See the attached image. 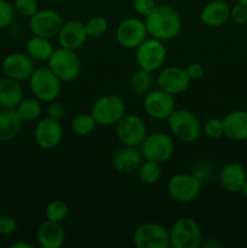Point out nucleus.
Returning a JSON list of instances; mask_svg holds the SVG:
<instances>
[{"label": "nucleus", "instance_id": "f257e3e1", "mask_svg": "<svg viewBox=\"0 0 247 248\" xmlns=\"http://www.w3.org/2000/svg\"><path fill=\"white\" fill-rule=\"evenodd\" d=\"M148 35L169 41L177 38L182 31V18L178 11L169 4L155 5L153 11L144 17Z\"/></svg>", "mask_w": 247, "mask_h": 248}, {"label": "nucleus", "instance_id": "f03ea898", "mask_svg": "<svg viewBox=\"0 0 247 248\" xmlns=\"http://www.w3.org/2000/svg\"><path fill=\"white\" fill-rule=\"evenodd\" d=\"M167 126L171 135L184 143L195 142L202 133L200 120L188 109H176L167 119Z\"/></svg>", "mask_w": 247, "mask_h": 248}, {"label": "nucleus", "instance_id": "7ed1b4c3", "mask_svg": "<svg viewBox=\"0 0 247 248\" xmlns=\"http://www.w3.org/2000/svg\"><path fill=\"white\" fill-rule=\"evenodd\" d=\"M90 113L97 125L104 127L115 126L126 114L125 102L115 94H104L94 101Z\"/></svg>", "mask_w": 247, "mask_h": 248}, {"label": "nucleus", "instance_id": "20e7f679", "mask_svg": "<svg viewBox=\"0 0 247 248\" xmlns=\"http://www.w3.org/2000/svg\"><path fill=\"white\" fill-rule=\"evenodd\" d=\"M170 242L173 248H199L202 244V232L194 218L182 217L169 230Z\"/></svg>", "mask_w": 247, "mask_h": 248}, {"label": "nucleus", "instance_id": "39448f33", "mask_svg": "<svg viewBox=\"0 0 247 248\" xmlns=\"http://www.w3.org/2000/svg\"><path fill=\"white\" fill-rule=\"evenodd\" d=\"M29 87L36 99L44 103L56 101L61 93V80L50 68H35L29 78Z\"/></svg>", "mask_w": 247, "mask_h": 248}, {"label": "nucleus", "instance_id": "423d86ee", "mask_svg": "<svg viewBox=\"0 0 247 248\" xmlns=\"http://www.w3.org/2000/svg\"><path fill=\"white\" fill-rule=\"evenodd\" d=\"M48 68L53 74L64 82L74 81L81 72V62L75 51L68 48H55L47 61Z\"/></svg>", "mask_w": 247, "mask_h": 248}, {"label": "nucleus", "instance_id": "0eeeda50", "mask_svg": "<svg viewBox=\"0 0 247 248\" xmlns=\"http://www.w3.org/2000/svg\"><path fill=\"white\" fill-rule=\"evenodd\" d=\"M139 149L144 160L164 164L173 156L176 144L171 136L157 131L147 135L139 145Z\"/></svg>", "mask_w": 247, "mask_h": 248}, {"label": "nucleus", "instance_id": "6e6552de", "mask_svg": "<svg viewBox=\"0 0 247 248\" xmlns=\"http://www.w3.org/2000/svg\"><path fill=\"white\" fill-rule=\"evenodd\" d=\"M136 63L140 69L148 72H156L166 62L167 50L164 41L148 36L137 48H136Z\"/></svg>", "mask_w": 247, "mask_h": 248}, {"label": "nucleus", "instance_id": "1a4fd4ad", "mask_svg": "<svg viewBox=\"0 0 247 248\" xmlns=\"http://www.w3.org/2000/svg\"><path fill=\"white\" fill-rule=\"evenodd\" d=\"M201 179L194 173H177L167 182V193L174 201L189 203L201 191Z\"/></svg>", "mask_w": 247, "mask_h": 248}, {"label": "nucleus", "instance_id": "9d476101", "mask_svg": "<svg viewBox=\"0 0 247 248\" xmlns=\"http://www.w3.org/2000/svg\"><path fill=\"white\" fill-rule=\"evenodd\" d=\"M148 31L144 19L128 17L118 24L115 38L119 45L127 50H136L148 38Z\"/></svg>", "mask_w": 247, "mask_h": 248}, {"label": "nucleus", "instance_id": "9b49d317", "mask_svg": "<svg viewBox=\"0 0 247 248\" xmlns=\"http://www.w3.org/2000/svg\"><path fill=\"white\" fill-rule=\"evenodd\" d=\"M133 242L138 248H170L169 230L157 223H143L133 232Z\"/></svg>", "mask_w": 247, "mask_h": 248}, {"label": "nucleus", "instance_id": "f8f14e48", "mask_svg": "<svg viewBox=\"0 0 247 248\" xmlns=\"http://www.w3.org/2000/svg\"><path fill=\"white\" fill-rule=\"evenodd\" d=\"M116 136L123 145L139 147L148 135V128L142 118L135 114H125L115 125Z\"/></svg>", "mask_w": 247, "mask_h": 248}, {"label": "nucleus", "instance_id": "ddd939ff", "mask_svg": "<svg viewBox=\"0 0 247 248\" xmlns=\"http://www.w3.org/2000/svg\"><path fill=\"white\" fill-rule=\"evenodd\" d=\"M63 23L64 22L61 15L51 9L38 10V12L29 18V28L33 35L47 39L57 38Z\"/></svg>", "mask_w": 247, "mask_h": 248}, {"label": "nucleus", "instance_id": "4468645a", "mask_svg": "<svg viewBox=\"0 0 247 248\" xmlns=\"http://www.w3.org/2000/svg\"><path fill=\"white\" fill-rule=\"evenodd\" d=\"M190 82L191 79L189 78L185 68L178 65L164 68L156 78L157 87L172 96L184 93L190 86Z\"/></svg>", "mask_w": 247, "mask_h": 248}, {"label": "nucleus", "instance_id": "2eb2a0df", "mask_svg": "<svg viewBox=\"0 0 247 248\" xmlns=\"http://www.w3.org/2000/svg\"><path fill=\"white\" fill-rule=\"evenodd\" d=\"M143 107L150 118L156 120H167L176 110V101L174 96L162 90H152L145 93Z\"/></svg>", "mask_w": 247, "mask_h": 248}, {"label": "nucleus", "instance_id": "dca6fc26", "mask_svg": "<svg viewBox=\"0 0 247 248\" xmlns=\"http://www.w3.org/2000/svg\"><path fill=\"white\" fill-rule=\"evenodd\" d=\"M63 140V128L60 121L46 118L41 119L34 130V140L41 149H55Z\"/></svg>", "mask_w": 247, "mask_h": 248}, {"label": "nucleus", "instance_id": "f3484780", "mask_svg": "<svg viewBox=\"0 0 247 248\" xmlns=\"http://www.w3.org/2000/svg\"><path fill=\"white\" fill-rule=\"evenodd\" d=\"M1 69L5 77L22 81L31 78L35 70L34 60L28 53L14 52L7 55L1 63Z\"/></svg>", "mask_w": 247, "mask_h": 248}, {"label": "nucleus", "instance_id": "a211bd4d", "mask_svg": "<svg viewBox=\"0 0 247 248\" xmlns=\"http://www.w3.org/2000/svg\"><path fill=\"white\" fill-rule=\"evenodd\" d=\"M87 38L89 36H87L84 22L68 21L63 23L57 35V41L60 47L77 51L86 43Z\"/></svg>", "mask_w": 247, "mask_h": 248}, {"label": "nucleus", "instance_id": "6ab92c4d", "mask_svg": "<svg viewBox=\"0 0 247 248\" xmlns=\"http://www.w3.org/2000/svg\"><path fill=\"white\" fill-rule=\"evenodd\" d=\"M143 160L144 159H143L139 148L132 147V145H123L114 153L111 165L119 173L130 174L137 171Z\"/></svg>", "mask_w": 247, "mask_h": 248}, {"label": "nucleus", "instance_id": "aec40b11", "mask_svg": "<svg viewBox=\"0 0 247 248\" xmlns=\"http://www.w3.org/2000/svg\"><path fill=\"white\" fill-rule=\"evenodd\" d=\"M223 121L224 136L232 142H246L247 140V110L235 109L229 111Z\"/></svg>", "mask_w": 247, "mask_h": 248}, {"label": "nucleus", "instance_id": "412c9836", "mask_svg": "<svg viewBox=\"0 0 247 248\" xmlns=\"http://www.w3.org/2000/svg\"><path fill=\"white\" fill-rule=\"evenodd\" d=\"M247 181L246 169L240 162H228L223 166L219 173V182L227 193H241L245 182Z\"/></svg>", "mask_w": 247, "mask_h": 248}, {"label": "nucleus", "instance_id": "4be33fe9", "mask_svg": "<svg viewBox=\"0 0 247 248\" xmlns=\"http://www.w3.org/2000/svg\"><path fill=\"white\" fill-rule=\"evenodd\" d=\"M230 19V6L224 0H212L202 7L200 21L210 28H219Z\"/></svg>", "mask_w": 247, "mask_h": 248}, {"label": "nucleus", "instance_id": "5701e85b", "mask_svg": "<svg viewBox=\"0 0 247 248\" xmlns=\"http://www.w3.org/2000/svg\"><path fill=\"white\" fill-rule=\"evenodd\" d=\"M36 240L43 248H61L64 244L65 232L61 223L46 219L36 232Z\"/></svg>", "mask_w": 247, "mask_h": 248}, {"label": "nucleus", "instance_id": "b1692460", "mask_svg": "<svg viewBox=\"0 0 247 248\" xmlns=\"http://www.w3.org/2000/svg\"><path fill=\"white\" fill-rule=\"evenodd\" d=\"M23 89L17 80L11 78L0 79V107L4 109H16L23 99Z\"/></svg>", "mask_w": 247, "mask_h": 248}, {"label": "nucleus", "instance_id": "393cba45", "mask_svg": "<svg viewBox=\"0 0 247 248\" xmlns=\"http://www.w3.org/2000/svg\"><path fill=\"white\" fill-rule=\"evenodd\" d=\"M23 121L17 114L16 109L0 110V142H10L21 133Z\"/></svg>", "mask_w": 247, "mask_h": 248}, {"label": "nucleus", "instance_id": "a878e982", "mask_svg": "<svg viewBox=\"0 0 247 248\" xmlns=\"http://www.w3.org/2000/svg\"><path fill=\"white\" fill-rule=\"evenodd\" d=\"M26 48L27 53L34 61H39V62H47L55 50L50 39L38 35H33L27 41Z\"/></svg>", "mask_w": 247, "mask_h": 248}, {"label": "nucleus", "instance_id": "bb28decb", "mask_svg": "<svg viewBox=\"0 0 247 248\" xmlns=\"http://www.w3.org/2000/svg\"><path fill=\"white\" fill-rule=\"evenodd\" d=\"M40 103L41 102L35 97L22 99L18 106L16 107V111L21 120L23 123H33V121L38 120L43 113Z\"/></svg>", "mask_w": 247, "mask_h": 248}, {"label": "nucleus", "instance_id": "cd10ccee", "mask_svg": "<svg viewBox=\"0 0 247 248\" xmlns=\"http://www.w3.org/2000/svg\"><path fill=\"white\" fill-rule=\"evenodd\" d=\"M96 126L97 123L94 121L91 113H79L70 121V127H72L73 132L77 136H81V137L91 135Z\"/></svg>", "mask_w": 247, "mask_h": 248}, {"label": "nucleus", "instance_id": "c85d7f7f", "mask_svg": "<svg viewBox=\"0 0 247 248\" xmlns=\"http://www.w3.org/2000/svg\"><path fill=\"white\" fill-rule=\"evenodd\" d=\"M153 81L154 79L152 72L138 68V70L133 73L130 79V89L136 94H145L150 91Z\"/></svg>", "mask_w": 247, "mask_h": 248}, {"label": "nucleus", "instance_id": "c756f323", "mask_svg": "<svg viewBox=\"0 0 247 248\" xmlns=\"http://www.w3.org/2000/svg\"><path fill=\"white\" fill-rule=\"evenodd\" d=\"M138 177L145 184H155L161 178V164L150 160L142 161L140 166L137 170Z\"/></svg>", "mask_w": 247, "mask_h": 248}, {"label": "nucleus", "instance_id": "7c9ffc66", "mask_svg": "<svg viewBox=\"0 0 247 248\" xmlns=\"http://www.w3.org/2000/svg\"><path fill=\"white\" fill-rule=\"evenodd\" d=\"M68 215H69V207L62 200H52L45 208L46 219L56 223H62L63 220L67 219Z\"/></svg>", "mask_w": 247, "mask_h": 248}, {"label": "nucleus", "instance_id": "2f4dec72", "mask_svg": "<svg viewBox=\"0 0 247 248\" xmlns=\"http://www.w3.org/2000/svg\"><path fill=\"white\" fill-rule=\"evenodd\" d=\"M108 21L102 16L91 17L85 23V29H86L87 36L92 39L102 38L108 31Z\"/></svg>", "mask_w": 247, "mask_h": 248}, {"label": "nucleus", "instance_id": "473e14b6", "mask_svg": "<svg viewBox=\"0 0 247 248\" xmlns=\"http://www.w3.org/2000/svg\"><path fill=\"white\" fill-rule=\"evenodd\" d=\"M202 133L208 140H218L224 136V128H223V121L220 119L212 118L208 119L202 126Z\"/></svg>", "mask_w": 247, "mask_h": 248}, {"label": "nucleus", "instance_id": "72a5a7b5", "mask_svg": "<svg viewBox=\"0 0 247 248\" xmlns=\"http://www.w3.org/2000/svg\"><path fill=\"white\" fill-rule=\"evenodd\" d=\"M14 9L19 16L31 18L38 12L39 5L36 0H15Z\"/></svg>", "mask_w": 247, "mask_h": 248}, {"label": "nucleus", "instance_id": "f704fd0d", "mask_svg": "<svg viewBox=\"0 0 247 248\" xmlns=\"http://www.w3.org/2000/svg\"><path fill=\"white\" fill-rule=\"evenodd\" d=\"M15 18L14 5L6 0H0V29L7 28Z\"/></svg>", "mask_w": 247, "mask_h": 248}, {"label": "nucleus", "instance_id": "c9c22d12", "mask_svg": "<svg viewBox=\"0 0 247 248\" xmlns=\"http://www.w3.org/2000/svg\"><path fill=\"white\" fill-rule=\"evenodd\" d=\"M230 19L237 26L247 24V5L237 2L230 7Z\"/></svg>", "mask_w": 247, "mask_h": 248}, {"label": "nucleus", "instance_id": "e433bc0d", "mask_svg": "<svg viewBox=\"0 0 247 248\" xmlns=\"http://www.w3.org/2000/svg\"><path fill=\"white\" fill-rule=\"evenodd\" d=\"M17 229V223L14 217L9 215L0 216V235L9 236L12 235Z\"/></svg>", "mask_w": 247, "mask_h": 248}, {"label": "nucleus", "instance_id": "4c0bfd02", "mask_svg": "<svg viewBox=\"0 0 247 248\" xmlns=\"http://www.w3.org/2000/svg\"><path fill=\"white\" fill-rule=\"evenodd\" d=\"M156 2L155 0H133L132 6L133 10L136 11V14H138L139 16L145 17L148 14L153 11V9L155 7Z\"/></svg>", "mask_w": 247, "mask_h": 248}, {"label": "nucleus", "instance_id": "58836bf2", "mask_svg": "<svg viewBox=\"0 0 247 248\" xmlns=\"http://www.w3.org/2000/svg\"><path fill=\"white\" fill-rule=\"evenodd\" d=\"M65 114V108L61 102H58L57 99L56 101L50 102L47 107V116L48 118L53 119V120L61 121L63 118H64Z\"/></svg>", "mask_w": 247, "mask_h": 248}, {"label": "nucleus", "instance_id": "ea45409f", "mask_svg": "<svg viewBox=\"0 0 247 248\" xmlns=\"http://www.w3.org/2000/svg\"><path fill=\"white\" fill-rule=\"evenodd\" d=\"M185 70L191 80L201 79V78L203 77V74H205V69H203L202 65H201L200 63H196V62L190 63V64L185 68Z\"/></svg>", "mask_w": 247, "mask_h": 248}, {"label": "nucleus", "instance_id": "a19ab883", "mask_svg": "<svg viewBox=\"0 0 247 248\" xmlns=\"http://www.w3.org/2000/svg\"><path fill=\"white\" fill-rule=\"evenodd\" d=\"M11 248H34V246L31 244H28V242H22V241H18V242H15V244H12Z\"/></svg>", "mask_w": 247, "mask_h": 248}, {"label": "nucleus", "instance_id": "79ce46f5", "mask_svg": "<svg viewBox=\"0 0 247 248\" xmlns=\"http://www.w3.org/2000/svg\"><path fill=\"white\" fill-rule=\"evenodd\" d=\"M241 194H242V195L245 196V198L247 199V181L245 182L244 186H242V189H241Z\"/></svg>", "mask_w": 247, "mask_h": 248}, {"label": "nucleus", "instance_id": "37998d69", "mask_svg": "<svg viewBox=\"0 0 247 248\" xmlns=\"http://www.w3.org/2000/svg\"><path fill=\"white\" fill-rule=\"evenodd\" d=\"M237 2H241V4H245V5H247V0H236Z\"/></svg>", "mask_w": 247, "mask_h": 248}, {"label": "nucleus", "instance_id": "c03bdc74", "mask_svg": "<svg viewBox=\"0 0 247 248\" xmlns=\"http://www.w3.org/2000/svg\"><path fill=\"white\" fill-rule=\"evenodd\" d=\"M245 34H246V38H247V24H246V29H245Z\"/></svg>", "mask_w": 247, "mask_h": 248}, {"label": "nucleus", "instance_id": "a18cd8bd", "mask_svg": "<svg viewBox=\"0 0 247 248\" xmlns=\"http://www.w3.org/2000/svg\"><path fill=\"white\" fill-rule=\"evenodd\" d=\"M50 1H52V0H50Z\"/></svg>", "mask_w": 247, "mask_h": 248}]
</instances>
